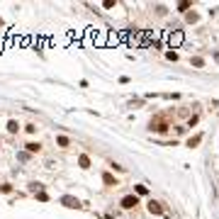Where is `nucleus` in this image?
I'll return each instance as SVG.
<instances>
[{"instance_id":"nucleus-1","label":"nucleus","mask_w":219,"mask_h":219,"mask_svg":"<svg viewBox=\"0 0 219 219\" xmlns=\"http://www.w3.org/2000/svg\"><path fill=\"white\" fill-rule=\"evenodd\" d=\"M134 205H139L136 195H127V197L122 200V207H127V209H129V207H134Z\"/></svg>"},{"instance_id":"nucleus-2","label":"nucleus","mask_w":219,"mask_h":219,"mask_svg":"<svg viewBox=\"0 0 219 219\" xmlns=\"http://www.w3.org/2000/svg\"><path fill=\"white\" fill-rule=\"evenodd\" d=\"M63 202H66V207H80V202L73 200V197H63Z\"/></svg>"},{"instance_id":"nucleus-3","label":"nucleus","mask_w":219,"mask_h":219,"mask_svg":"<svg viewBox=\"0 0 219 219\" xmlns=\"http://www.w3.org/2000/svg\"><path fill=\"white\" fill-rule=\"evenodd\" d=\"M102 180L107 182V185H117V182H115V178H112V175H110V173H105V175H102Z\"/></svg>"},{"instance_id":"nucleus-4","label":"nucleus","mask_w":219,"mask_h":219,"mask_svg":"<svg viewBox=\"0 0 219 219\" xmlns=\"http://www.w3.org/2000/svg\"><path fill=\"white\" fill-rule=\"evenodd\" d=\"M149 209H151L153 214H161V205H158V202H151V205H149Z\"/></svg>"},{"instance_id":"nucleus-5","label":"nucleus","mask_w":219,"mask_h":219,"mask_svg":"<svg viewBox=\"0 0 219 219\" xmlns=\"http://www.w3.org/2000/svg\"><path fill=\"white\" fill-rule=\"evenodd\" d=\"M180 42H182V34H175V36H171V44H173V46H178Z\"/></svg>"},{"instance_id":"nucleus-6","label":"nucleus","mask_w":219,"mask_h":219,"mask_svg":"<svg viewBox=\"0 0 219 219\" xmlns=\"http://www.w3.org/2000/svg\"><path fill=\"white\" fill-rule=\"evenodd\" d=\"M80 166H83V168H88V166H90V161H88V156H80Z\"/></svg>"},{"instance_id":"nucleus-7","label":"nucleus","mask_w":219,"mask_h":219,"mask_svg":"<svg viewBox=\"0 0 219 219\" xmlns=\"http://www.w3.org/2000/svg\"><path fill=\"white\" fill-rule=\"evenodd\" d=\"M59 146H68V139L66 136H59Z\"/></svg>"}]
</instances>
